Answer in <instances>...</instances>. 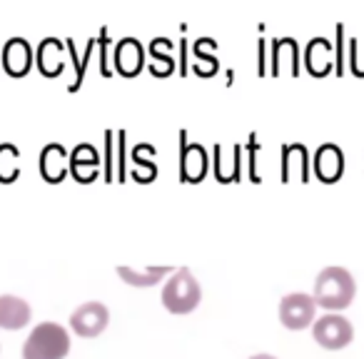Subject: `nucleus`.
<instances>
[{
	"instance_id": "obj_16",
	"label": "nucleus",
	"mask_w": 364,
	"mask_h": 359,
	"mask_svg": "<svg viewBox=\"0 0 364 359\" xmlns=\"http://www.w3.org/2000/svg\"><path fill=\"white\" fill-rule=\"evenodd\" d=\"M97 170H100V155L92 145L82 142L70 152V175L77 183H92L97 177Z\"/></svg>"
},
{
	"instance_id": "obj_23",
	"label": "nucleus",
	"mask_w": 364,
	"mask_h": 359,
	"mask_svg": "<svg viewBox=\"0 0 364 359\" xmlns=\"http://www.w3.org/2000/svg\"><path fill=\"white\" fill-rule=\"evenodd\" d=\"M152 157H155V147H150V145H137L135 150H132V165H135V172L142 167V170H147L150 180H155L157 165L152 162Z\"/></svg>"
},
{
	"instance_id": "obj_10",
	"label": "nucleus",
	"mask_w": 364,
	"mask_h": 359,
	"mask_svg": "<svg viewBox=\"0 0 364 359\" xmlns=\"http://www.w3.org/2000/svg\"><path fill=\"white\" fill-rule=\"evenodd\" d=\"M272 75H299L302 63H299V45L294 38H274L272 41Z\"/></svg>"
},
{
	"instance_id": "obj_8",
	"label": "nucleus",
	"mask_w": 364,
	"mask_h": 359,
	"mask_svg": "<svg viewBox=\"0 0 364 359\" xmlns=\"http://www.w3.org/2000/svg\"><path fill=\"white\" fill-rule=\"evenodd\" d=\"M180 137V177L185 183H203L210 167L208 150L198 142H188L185 132Z\"/></svg>"
},
{
	"instance_id": "obj_29",
	"label": "nucleus",
	"mask_w": 364,
	"mask_h": 359,
	"mask_svg": "<svg viewBox=\"0 0 364 359\" xmlns=\"http://www.w3.org/2000/svg\"><path fill=\"white\" fill-rule=\"evenodd\" d=\"M250 359H277L274 354H255V357H250Z\"/></svg>"
},
{
	"instance_id": "obj_18",
	"label": "nucleus",
	"mask_w": 364,
	"mask_h": 359,
	"mask_svg": "<svg viewBox=\"0 0 364 359\" xmlns=\"http://www.w3.org/2000/svg\"><path fill=\"white\" fill-rule=\"evenodd\" d=\"M172 50H175V43L170 38H152L150 41V73L155 77H167L175 70V58H172Z\"/></svg>"
},
{
	"instance_id": "obj_20",
	"label": "nucleus",
	"mask_w": 364,
	"mask_h": 359,
	"mask_svg": "<svg viewBox=\"0 0 364 359\" xmlns=\"http://www.w3.org/2000/svg\"><path fill=\"white\" fill-rule=\"evenodd\" d=\"M294 167H297V172H299V180L307 183L309 155H307V150H304V145H284L282 147V183H289Z\"/></svg>"
},
{
	"instance_id": "obj_28",
	"label": "nucleus",
	"mask_w": 364,
	"mask_h": 359,
	"mask_svg": "<svg viewBox=\"0 0 364 359\" xmlns=\"http://www.w3.org/2000/svg\"><path fill=\"white\" fill-rule=\"evenodd\" d=\"M257 55H259L257 73L259 75H267V41H264V38H259L257 41Z\"/></svg>"
},
{
	"instance_id": "obj_4",
	"label": "nucleus",
	"mask_w": 364,
	"mask_h": 359,
	"mask_svg": "<svg viewBox=\"0 0 364 359\" xmlns=\"http://www.w3.org/2000/svg\"><path fill=\"white\" fill-rule=\"evenodd\" d=\"M312 339L322 349L339 352V349H344V347H349V344H352L354 327L342 312H324L322 317L314 319Z\"/></svg>"
},
{
	"instance_id": "obj_17",
	"label": "nucleus",
	"mask_w": 364,
	"mask_h": 359,
	"mask_svg": "<svg viewBox=\"0 0 364 359\" xmlns=\"http://www.w3.org/2000/svg\"><path fill=\"white\" fill-rule=\"evenodd\" d=\"M175 272L172 267H145V269H135V267H117V277L122 279L125 284L137 289H147L155 287L160 279L170 277Z\"/></svg>"
},
{
	"instance_id": "obj_3",
	"label": "nucleus",
	"mask_w": 364,
	"mask_h": 359,
	"mask_svg": "<svg viewBox=\"0 0 364 359\" xmlns=\"http://www.w3.org/2000/svg\"><path fill=\"white\" fill-rule=\"evenodd\" d=\"M160 299L170 314H193L203 302V287L188 267H180L165 282Z\"/></svg>"
},
{
	"instance_id": "obj_15",
	"label": "nucleus",
	"mask_w": 364,
	"mask_h": 359,
	"mask_svg": "<svg viewBox=\"0 0 364 359\" xmlns=\"http://www.w3.org/2000/svg\"><path fill=\"white\" fill-rule=\"evenodd\" d=\"M342 172H344V152L337 145H332V142L319 147L317 155H314V175L322 183L332 185L342 177Z\"/></svg>"
},
{
	"instance_id": "obj_19",
	"label": "nucleus",
	"mask_w": 364,
	"mask_h": 359,
	"mask_svg": "<svg viewBox=\"0 0 364 359\" xmlns=\"http://www.w3.org/2000/svg\"><path fill=\"white\" fill-rule=\"evenodd\" d=\"M193 55H195V65L193 70L203 77H210L218 73L220 63H218V41L215 38H200L193 43Z\"/></svg>"
},
{
	"instance_id": "obj_14",
	"label": "nucleus",
	"mask_w": 364,
	"mask_h": 359,
	"mask_svg": "<svg viewBox=\"0 0 364 359\" xmlns=\"http://www.w3.org/2000/svg\"><path fill=\"white\" fill-rule=\"evenodd\" d=\"M70 172V155L65 152V147L50 142V145L43 147L41 152V175L43 180L58 185L65 180V175Z\"/></svg>"
},
{
	"instance_id": "obj_1",
	"label": "nucleus",
	"mask_w": 364,
	"mask_h": 359,
	"mask_svg": "<svg viewBox=\"0 0 364 359\" xmlns=\"http://www.w3.org/2000/svg\"><path fill=\"white\" fill-rule=\"evenodd\" d=\"M312 297L324 312H342L357 297V282L347 267H324L314 279Z\"/></svg>"
},
{
	"instance_id": "obj_27",
	"label": "nucleus",
	"mask_w": 364,
	"mask_h": 359,
	"mask_svg": "<svg viewBox=\"0 0 364 359\" xmlns=\"http://www.w3.org/2000/svg\"><path fill=\"white\" fill-rule=\"evenodd\" d=\"M188 50H190V41L188 38H180L177 41V53H180V75H188Z\"/></svg>"
},
{
	"instance_id": "obj_12",
	"label": "nucleus",
	"mask_w": 364,
	"mask_h": 359,
	"mask_svg": "<svg viewBox=\"0 0 364 359\" xmlns=\"http://www.w3.org/2000/svg\"><path fill=\"white\" fill-rule=\"evenodd\" d=\"M65 53H68L65 41H58V38H46V41H41V45H38V50H36L38 70L46 77L63 75V70H65Z\"/></svg>"
},
{
	"instance_id": "obj_13",
	"label": "nucleus",
	"mask_w": 364,
	"mask_h": 359,
	"mask_svg": "<svg viewBox=\"0 0 364 359\" xmlns=\"http://www.w3.org/2000/svg\"><path fill=\"white\" fill-rule=\"evenodd\" d=\"M304 68L309 75L324 77L334 70V45L327 38H312L304 50Z\"/></svg>"
},
{
	"instance_id": "obj_9",
	"label": "nucleus",
	"mask_w": 364,
	"mask_h": 359,
	"mask_svg": "<svg viewBox=\"0 0 364 359\" xmlns=\"http://www.w3.org/2000/svg\"><path fill=\"white\" fill-rule=\"evenodd\" d=\"M112 68L117 75L135 77L145 68V48L137 38H122L112 48Z\"/></svg>"
},
{
	"instance_id": "obj_22",
	"label": "nucleus",
	"mask_w": 364,
	"mask_h": 359,
	"mask_svg": "<svg viewBox=\"0 0 364 359\" xmlns=\"http://www.w3.org/2000/svg\"><path fill=\"white\" fill-rule=\"evenodd\" d=\"M18 157H21V152H18L16 145H11V142L0 145V183H13L21 175Z\"/></svg>"
},
{
	"instance_id": "obj_6",
	"label": "nucleus",
	"mask_w": 364,
	"mask_h": 359,
	"mask_svg": "<svg viewBox=\"0 0 364 359\" xmlns=\"http://www.w3.org/2000/svg\"><path fill=\"white\" fill-rule=\"evenodd\" d=\"M110 324V309L102 302L92 299V302H82L70 314V332H75L82 339H95Z\"/></svg>"
},
{
	"instance_id": "obj_5",
	"label": "nucleus",
	"mask_w": 364,
	"mask_h": 359,
	"mask_svg": "<svg viewBox=\"0 0 364 359\" xmlns=\"http://www.w3.org/2000/svg\"><path fill=\"white\" fill-rule=\"evenodd\" d=\"M277 314H279L282 327L292 329V332H302V329L312 327L314 319H317V302H314V297L307 292L284 294V297L279 299Z\"/></svg>"
},
{
	"instance_id": "obj_26",
	"label": "nucleus",
	"mask_w": 364,
	"mask_h": 359,
	"mask_svg": "<svg viewBox=\"0 0 364 359\" xmlns=\"http://www.w3.org/2000/svg\"><path fill=\"white\" fill-rule=\"evenodd\" d=\"M359 41L357 38H352L349 41V70L354 73V75H359V77H364V65H362V55H359Z\"/></svg>"
},
{
	"instance_id": "obj_21",
	"label": "nucleus",
	"mask_w": 364,
	"mask_h": 359,
	"mask_svg": "<svg viewBox=\"0 0 364 359\" xmlns=\"http://www.w3.org/2000/svg\"><path fill=\"white\" fill-rule=\"evenodd\" d=\"M240 160H242V150L237 145L230 150V157H225V147H215V177L220 183H235L240 180Z\"/></svg>"
},
{
	"instance_id": "obj_2",
	"label": "nucleus",
	"mask_w": 364,
	"mask_h": 359,
	"mask_svg": "<svg viewBox=\"0 0 364 359\" xmlns=\"http://www.w3.org/2000/svg\"><path fill=\"white\" fill-rule=\"evenodd\" d=\"M70 332L58 322H41L23 344V359H65L70 354Z\"/></svg>"
},
{
	"instance_id": "obj_11",
	"label": "nucleus",
	"mask_w": 364,
	"mask_h": 359,
	"mask_svg": "<svg viewBox=\"0 0 364 359\" xmlns=\"http://www.w3.org/2000/svg\"><path fill=\"white\" fill-rule=\"evenodd\" d=\"M33 319V307L28 299L18 294H0V329L16 332V329L28 327Z\"/></svg>"
},
{
	"instance_id": "obj_24",
	"label": "nucleus",
	"mask_w": 364,
	"mask_h": 359,
	"mask_svg": "<svg viewBox=\"0 0 364 359\" xmlns=\"http://www.w3.org/2000/svg\"><path fill=\"white\" fill-rule=\"evenodd\" d=\"M334 33H337V38H334V73L337 75H344V70H347V53H344V45H347V36H344V23H337V28H334Z\"/></svg>"
},
{
	"instance_id": "obj_25",
	"label": "nucleus",
	"mask_w": 364,
	"mask_h": 359,
	"mask_svg": "<svg viewBox=\"0 0 364 359\" xmlns=\"http://www.w3.org/2000/svg\"><path fill=\"white\" fill-rule=\"evenodd\" d=\"M112 41H110V33H107V28H100V36H97V53H100V73L102 75H112V68L107 65V50H110Z\"/></svg>"
},
{
	"instance_id": "obj_7",
	"label": "nucleus",
	"mask_w": 364,
	"mask_h": 359,
	"mask_svg": "<svg viewBox=\"0 0 364 359\" xmlns=\"http://www.w3.org/2000/svg\"><path fill=\"white\" fill-rule=\"evenodd\" d=\"M0 65L11 77H26L36 65V50L26 38H11L0 53Z\"/></svg>"
}]
</instances>
